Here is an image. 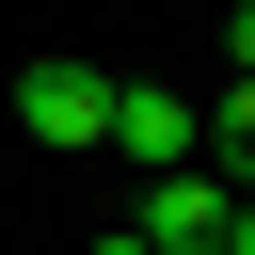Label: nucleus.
Returning a JSON list of instances; mask_svg holds the SVG:
<instances>
[{
  "instance_id": "obj_1",
  "label": "nucleus",
  "mask_w": 255,
  "mask_h": 255,
  "mask_svg": "<svg viewBox=\"0 0 255 255\" xmlns=\"http://www.w3.org/2000/svg\"><path fill=\"white\" fill-rule=\"evenodd\" d=\"M143 255H255V207L207 175V159H175V175H143V223H128Z\"/></svg>"
},
{
  "instance_id": "obj_2",
  "label": "nucleus",
  "mask_w": 255,
  "mask_h": 255,
  "mask_svg": "<svg viewBox=\"0 0 255 255\" xmlns=\"http://www.w3.org/2000/svg\"><path fill=\"white\" fill-rule=\"evenodd\" d=\"M16 128H32V143H112V80L48 48V64H16Z\"/></svg>"
},
{
  "instance_id": "obj_3",
  "label": "nucleus",
  "mask_w": 255,
  "mask_h": 255,
  "mask_svg": "<svg viewBox=\"0 0 255 255\" xmlns=\"http://www.w3.org/2000/svg\"><path fill=\"white\" fill-rule=\"evenodd\" d=\"M112 159L175 175V159H191V96H159V80H112Z\"/></svg>"
},
{
  "instance_id": "obj_4",
  "label": "nucleus",
  "mask_w": 255,
  "mask_h": 255,
  "mask_svg": "<svg viewBox=\"0 0 255 255\" xmlns=\"http://www.w3.org/2000/svg\"><path fill=\"white\" fill-rule=\"evenodd\" d=\"M96 255H143V239H128V223H112V239H96Z\"/></svg>"
}]
</instances>
